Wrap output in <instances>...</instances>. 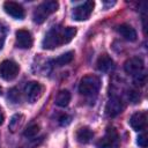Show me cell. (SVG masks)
I'll return each instance as SVG.
<instances>
[{
  "mask_svg": "<svg viewBox=\"0 0 148 148\" xmlns=\"http://www.w3.org/2000/svg\"><path fill=\"white\" fill-rule=\"evenodd\" d=\"M75 35H76V29L73 27L56 25L46 32L45 37L43 38L42 46L43 49L46 50L56 49L60 45L69 43Z\"/></svg>",
  "mask_w": 148,
  "mask_h": 148,
  "instance_id": "6da1fadb",
  "label": "cell"
},
{
  "mask_svg": "<svg viewBox=\"0 0 148 148\" xmlns=\"http://www.w3.org/2000/svg\"><path fill=\"white\" fill-rule=\"evenodd\" d=\"M101 88V80L96 75H86L79 84V92L83 96H94Z\"/></svg>",
  "mask_w": 148,
  "mask_h": 148,
  "instance_id": "7a4b0ae2",
  "label": "cell"
},
{
  "mask_svg": "<svg viewBox=\"0 0 148 148\" xmlns=\"http://www.w3.org/2000/svg\"><path fill=\"white\" fill-rule=\"evenodd\" d=\"M59 5L57 1H45V2H42L39 6L36 7V9L34 10V15H32V18L36 23L40 24L43 23L51 14H53L54 12H57Z\"/></svg>",
  "mask_w": 148,
  "mask_h": 148,
  "instance_id": "3957f363",
  "label": "cell"
},
{
  "mask_svg": "<svg viewBox=\"0 0 148 148\" xmlns=\"http://www.w3.org/2000/svg\"><path fill=\"white\" fill-rule=\"evenodd\" d=\"M120 139L114 127H108L105 134L97 141V148H119Z\"/></svg>",
  "mask_w": 148,
  "mask_h": 148,
  "instance_id": "277c9868",
  "label": "cell"
},
{
  "mask_svg": "<svg viewBox=\"0 0 148 148\" xmlns=\"http://www.w3.org/2000/svg\"><path fill=\"white\" fill-rule=\"evenodd\" d=\"M20 67L13 60H3L0 64V77L5 81L14 80L18 74Z\"/></svg>",
  "mask_w": 148,
  "mask_h": 148,
  "instance_id": "5b68a950",
  "label": "cell"
},
{
  "mask_svg": "<svg viewBox=\"0 0 148 148\" xmlns=\"http://www.w3.org/2000/svg\"><path fill=\"white\" fill-rule=\"evenodd\" d=\"M43 89L44 88L39 82H36V81L28 82L24 88V92H25V96L29 103L37 102V99H39L40 96L43 95Z\"/></svg>",
  "mask_w": 148,
  "mask_h": 148,
  "instance_id": "8992f818",
  "label": "cell"
},
{
  "mask_svg": "<svg viewBox=\"0 0 148 148\" xmlns=\"http://www.w3.org/2000/svg\"><path fill=\"white\" fill-rule=\"evenodd\" d=\"M94 1H86L77 6L73 12V18L76 21H86L90 17L94 9Z\"/></svg>",
  "mask_w": 148,
  "mask_h": 148,
  "instance_id": "52a82bcc",
  "label": "cell"
},
{
  "mask_svg": "<svg viewBox=\"0 0 148 148\" xmlns=\"http://www.w3.org/2000/svg\"><path fill=\"white\" fill-rule=\"evenodd\" d=\"M143 61L141 58L139 57H133V58H130L128 60L125 61L124 64V69L127 74L130 75H133V76H136L138 74L142 73L143 71Z\"/></svg>",
  "mask_w": 148,
  "mask_h": 148,
  "instance_id": "ba28073f",
  "label": "cell"
},
{
  "mask_svg": "<svg viewBox=\"0 0 148 148\" xmlns=\"http://www.w3.org/2000/svg\"><path fill=\"white\" fill-rule=\"evenodd\" d=\"M3 9L8 15H10L14 18H17V20H22L25 15L23 7L20 3L14 2V1H6L3 3Z\"/></svg>",
  "mask_w": 148,
  "mask_h": 148,
  "instance_id": "9c48e42d",
  "label": "cell"
},
{
  "mask_svg": "<svg viewBox=\"0 0 148 148\" xmlns=\"http://www.w3.org/2000/svg\"><path fill=\"white\" fill-rule=\"evenodd\" d=\"M34 39L28 30L20 29L16 31V45L20 49H30L32 46Z\"/></svg>",
  "mask_w": 148,
  "mask_h": 148,
  "instance_id": "30bf717a",
  "label": "cell"
},
{
  "mask_svg": "<svg viewBox=\"0 0 148 148\" xmlns=\"http://www.w3.org/2000/svg\"><path fill=\"white\" fill-rule=\"evenodd\" d=\"M128 124L134 131H142L147 126V113L141 111V112H135L132 114V117L128 120Z\"/></svg>",
  "mask_w": 148,
  "mask_h": 148,
  "instance_id": "8fae6325",
  "label": "cell"
},
{
  "mask_svg": "<svg viewBox=\"0 0 148 148\" xmlns=\"http://www.w3.org/2000/svg\"><path fill=\"white\" fill-rule=\"evenodd\" d=\"M123 108L124 106H123V102L120 101V98H118V97H111L108 101L106 105H105V113L109 117L113 118V117L118 116L123 111Z\"/></svg>",
  "mask_w": 148,
  "mask_h": 148,
  "instance_id": "7c38bea8",
  "label": "cell"
},
{
  "mask_svg": "<svg viewBox=\"0 0 148 148\" xmlns=\"http://www.w3.org/2000/svg\"><path fill=\"white\" fill-rule=\"evenodd\" d=\"M117 31H118L126 40H130V42L136 40V37H138L136 31H135V29H134L132 25H130V24H126V23L119 24V25L117 27Z\"/></svg>",
  "mask_w": 148,
  "mask_h": 148,
  "instance_id": "4fadbf2b",
  "label": "cell"
},
{
  "mask_svg": "<svg viewBox=\"0 0 148 148\" xmlns=\"http://www.w3.org/2000/svg\"><path fill=\"white\" fill-rule=\"evenodd\" d=\"M96 67L101 72H109V71H111L114 67V62L111 59V57H109L108 54H102L97 59Z\"/></svg>",
  "mask_w": 148,
  "mask_h": 148,
  "instance_id": "5bb4252c",
  "label": "cell"
},
{
  "mask_svg": "<svg viewBox=\"0 0 148 148\" xmlns=\"http://www.w3.org/2000/svg\"><path fill=\"white\" fill-rule=\"evenodd\" d=\"M92 136H94L92 131L87 126L80 127L75 133V138H76L77 142H80V143H88L92 139Z\"/></svg>",
  "mask_w": 148,
  "mask_h": 148,
  "instance_id": "9a60e30c",
  "label": "cell"
},
{
  "mask_svg": "<svg viewBox=\"0 0 148 148\" xmlns=\"http://www.w3.org/2000/svg\"><path fill=\"white\" fill-rule=\"evenodd\" d=\"M71 101V92L68 90H60L56 97V104L58 106H67Z\"/></svg>",
  "mask_w": 148,
  "mask_h": 148,
  "instance_id": "2e32d148",
  "label": "cell"
},
{
  "mask_svg": "<svg viewBox=\"0 0 148 148\" xmlns=\"http://www.w3.org/2000/svg\"><path fill=\"white\" fill-rule=\"evenodd\" d=\"M73 58H74V52H73V51H68V52H66V53L59 56V57H58L57 59H54L52 62H53V65H56V66H64V65L69 64V62L73 60Z\"/></svg>",
  "mask_w": 148,
  "mask_h": 148,
  "instance_id": "e0dca14e",
  "label": "cell"
},
{
  "mask_svg": "<svg viewBox=\"0 0 148 148\" xmlns=\"http://www.w3.org/2000/svg\"><path fill=\"white\" fill-rule=\"evenodd\" d=\"M39 132V126L36 124V123H31L30 125H28V127L24 130L23 134L25 138H34L38 134Z\"/></svg>",
  "mask_w": 148,
  "mask_h": 148,
  "instance_id": "ac0fdd59",
  "label": "cell"
},
{
  "mask_svg": "<svg viewBox=\"0 0 148 148\" xmlns=\"http://www.w3.org/2000/svg\"><path fill=\"white\" fill-rule=\"evenodd\" d=\"M23 119H24V117H23L22 114H15V116L12 118L10 123H9V130H10L12 132H15V131L22 125Z\"/></svg>",
  "mask_w": 148,
  "mask_h": 148,
  "instance_id": "d6986e66",
  "label": "cell"
},
{
  "mask_svg": "<svg viewBox=\"0 0 148 148\" xmlns=\"http://www.w3.org/2000/svg\"><path fill=\"white\" fill-rule=\"evenodd\" d=\"M8 98L12 101V102H14V103H17V102H20V91L16 89V88H12L10 90H9V92H8Z\"/></svg>",
  "mask_w": 148,
  "mask_h": 148,
  "instance_id": "ffe728a7",
  "label": "cell"
},
{
  "mask_svg": "<svg viewBox=\"0 0 148 148\" xmlns=\"http://www.w3.org/2000/svg\"><path fill=\"white\" fill-rule=\"evenodd\" d=\"M136 143L139 145V147L141 148H147L148 146V139H147V134L146 133H142L138 136V140H136Z\"/></svg>",
  "mask_w": 148,
  "mask_h": 148,
  "instance_id": "44dd1931",
  "label": "cell"
},
{
  "mask_svg": "<svg viewBox=\"0 0 148 148\" xmlns=\"http://www.w3.org/2000/svg\"><path fill=\"white\" fill-rule=\"evenodd\" d=\"M128 98L133 102V103H138L140 101V94L136 91V90H130L128 91Z\"/></svg>",
  "mask_w": 148,
  "mask_h": 148,
  "instance_id": "7402d4cb",
  "label": "cell"
},
{
  "mask_svg": "<svg viewBox=\"0 0 148 148\" xmlns=\"http://www.w3.org/2000/svg\"><path fill=\"white\" fill-rule=\"evenodd\" d=\"M5 37H6V28L3 27V24L0 23V49H1L2 45H3Z\"/></svg>",
  "mask_w": 148,
  "mask_h": 148,
  "instance_id": "603a6c76",
  "label": "cell"
},
{
  "mask_svg": "<svg viewBox=\"0 0 148 148\" xmlns=\"http://www.w3.org/2000/svg\"><path fill=\"white\" fill-rule=\"evenodd\" d=\"M59 123L61 126H67L69 123H71V117L67 116V114H62L60 118H59Z\"/></svg>",
  "mask_w": 148,
  "mask_h": 148,
  "instance_id": "cb8c5ba5",
  "label": "cell"
},
{
  "mask_svg": "<svg viewBox=\"0 0 148 148\" xmlns=\"http://www.w3.org/2000/svg\"><path fill=\"white\" fill-rule=\"evenodd\" d=\"M135 82H136V84L143 86V84H145V82H146V75H145V74H142V73L138 74V75L135 76Z\"/></svg>",
  "mask_w": 148,
  "mask_h": 148,
  "instance_id": "d4e9b609",
  "label": "cell"
},
{
  "mask_svg": "<svg viewBox=\"0 0 148 148\" xmlns=\"http://www.w3.org/2000/svg\"><path fill=\"white\" fill-rule=\"evenodd\" d=\"M3 120H5V116H3V112H2V109L0 108V125L3 123Z\"/></svg>",
  "mask_w": 148,
  "mask_h": 148,
  "instance_id": "484cf974",
  "label": "cell"
},
{
  "mask_svg": "<svg viewBox=\"0 0 148 148\" xmlns=\"http://www.w3.org/2000/svg\"><path fill=\"white\" fill-rule=\"evenodd\" d=\"M0 95H2V88L0 87Z\"/></svg>",
  "mask_w": 148,
  "mask_h": 148,
  "instance_id": "4316f807",
  "label": "cell"
}]
</instances>
